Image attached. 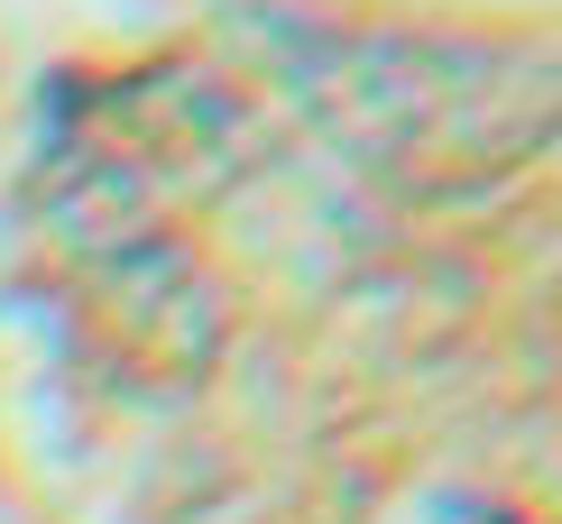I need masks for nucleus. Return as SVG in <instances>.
I'll return each mask as SVG.
<instances>
[{"mask_svg": "<svg viewBox=\"0 0 562 524\" xmlns=\"http://www.w3.org/2000/svg\"><path fill=\"white\" fill-rule=\"evenodd\" d=\"M452 524H517V515H498V506H471V515H452Z\"/></svg>", "mask_w": 562, "mask_h": 524, "instance_id": "obj_1", "label": "nucleus"}]
</instances>
